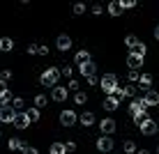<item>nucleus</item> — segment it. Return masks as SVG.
<instances>
[{"mask_svg":"<svg viewBox=\"0 0 159 154\" xmlns=\"http://www.w3.org/2000/svg\"><path fill=\"white\" fill-rule=\"evenodd\" d=\"M39 81H42V85H44V87H56V85H58V81H60V69H56V67L44 69V71H42V76H39Z\"/></svg>","mask_w":159,"mask_h":154,"instance_id":"f257e3e1","label":"nucleus"},{"mask_svg":"<svg viewBox=\"0 0 159 154\" xmlns=\"http://www.w3.org/2000/svg\"><path fill=\"white\" fill-rule=\"evenodd\" d=\"M99 85H102V90L106 92L108 97L113 95V92L118 90V78H116V74H106V76H102V81H99Z\"/></svg>","mask_w":159,"mask_h":154,"instance_id":"f03ea898","label":"nucleus"},{"mask_svg":"<svg viewBox=\"0 0 159 154\" xmlns=\"http://www.w3.org/2000/svg\"><path fill=\"white\" fill-rule=\"evenodd\" d=\"M141 99H143L145 106H157V103H159V92L150 87V90H145V92H143V97H141Z\"/></svg>","mask_w":159,"mask_h":154,"instance_id":"7ed1b4c3","label":"nucleus"},{"mask_svg":"<svg viewBox=\"0 0 159 154\" xmlns=\"http://www.w3.org/2000/svg\"><path fill=\"white\" fill-rule=\"evenodd\" d=\"M139 129H141V131H143V134H145V136H155V134H157V131H159V124L155 122V120H150V117H148V120H145V122H143V124H141V126H139Z\"/></svg>","mask_w":159,"mask_h":154,"instance_id":"20e7f679","label":"nucleus"},{"mask_svg":"<svg viewBox=\"0 0 159 154\" xmlns=\"http://www.w3.org/2000/svg\"><path fill=\"white\" fill-rule=\"evenodd\" d=\"M76 122H79V117H76L74 111H62V113H60V124H62V126H72Z\"/></svg>","mask_w":159,"mask_h":154,"instance_id":"39448f33","label":"nucleus"},{"mask_svg":"<svg viewBox=\"0 0 159 154\" xmlns=\"http://www.w3.org/2000/svg\"><path fill=\"white\" fill-rule=\"evenodd\" d=\"M14 117H16V113H14V108H12V106H2V108H0V122L12 124V122H14Z\"/></svg>","mask_w":159,"mask_h":154,"instance_id":"423d86ee","label":"nucleus"},{"mask_svg":"<svg viewBox=\"0 0 159 154\" xmlns=\"http://www.w3.org/2000/svg\"><path fill=\"white\" fill-rule=\"evenodd\" d=\"M99 129H102V136H111L113 131H116V120L104 117L102 122H99Z\"/></svg>","mask_w":159,"mask_h":154,"instance_id":"0eeeda50","label":"nucleus"},{"mask_svg":"<svg viewBox=\"0 0 159 154\" xmlns=\"http://www.w3.org/2000/svg\"><path fill=\"white\" fill-rule=\"evenodd\" d=\"M127 64H129V71H136L143 67V55H136V53H129L127 55Z\"/></svg>","mask_w":159,"mask_h":154,"instance_id":"6e6552de","label":"nucleus"},{"mask_svg":"<svg viewBox=\"0 0 159 154\" xmlns=\"http://www.w3.org/2000/svg\"><path fill=\"white\" fill-rule=\"evenodd\" d=\"M56 46H58V51H69V48H72V37L69 35H60L56 39Z\"/></svg>","mask_w":159,"mask_h":154,"instance_id":"1a4fd4ad","label":"nucleus"},{"mask_svg":"<svg viewBox=\"0 0 159 154\" xmlns=\"http://www.w3.org/2000/svg\"><path fill=\"white\" fill-rule=\"evenodd\" d=\"M97 150H99V152H111V150H113L111 136H102V138L97 140Z\"/></svg>","mask_w":159,"mask_h":154,"instance_id":"9d476101","label":"nucleus"},{"mask_svg":"<svg viewBox=\"0 0 159 154\" xmlns=\"http://www.w3.org/2000/svg\"><path fill=\"white\" fill-rule=\"evenodd\" d=\"M28 124H32L28 120V115L25 113H16V117H14V126L16 129H28Z\"/></svg>","mask_w":159,"mask_h":154,"instance_id":"9b49d317","label":"nucleus"},{"mask_svg":"<svg viewBox=\"0 0 159 154\" xmlns=\"http://www.w3.org/2000/svg\"><path fill=\"white\" fill-rule=\"evenodd\" d=\"M67 87H60V85H56L53 87V92H51V99L53 101H65V99H67Z\"/></svg>","mask_w":159,"mask_h":154,"instance_id":"f8f14e48","label":"nucleus"},{"mask_svg":"<svg viewBox=\"0 0 159 154\" xmlns=\"http://www.w3.org/2000/svg\"><path fill=\"white\" fill-rule=\"evenodd\" d=\"M79 71H81V74L85 76V78H88V76H95V74H97V64H95V62L90 60V62L81 64V67H79Z\"/></svg>","mask_w":159,"mask_h":154,"instance_id":"ddd939ff","label":"nucleus"},{"mask_svg":"<svg viewBox=\"0 0 159 154\" xmlns=\"http://www.w3.org/2000/svg\"><path fill=\"white\" fill-rule=\"evenodd\" d=\"M145 103H143V99H134V101H131L129 103V111H131V115H134V113H141V111H145Z\"/></svg>","mask_w":159,"mask_h":154,"instance_id":"4468645a","label":"nucleus"},{"mask_svg":"<svg viewBox=\"0 0 159 154\" xmlns=\"http://www.w3.org/2000/svg\"><path fill=\"white\" fill-rule=\"evenodd\" d=\"M118 106H120V101L116 97H106V99H104V111H116Z\"/></svg>","mask_w":159,"mask_h":154,"instance_id":"2eb2a0df","label":"nucleus"},{"mask_svg":"<svg viewBox=\"0 0 159 154\" xmlns=\"http://www.w3.org/2000/svg\"><path fill=\"white\" fill-rule=\"evenodd\" d=\"M81 124H83V126H92V124H95V115H92L90 111H85V113H81Z\"/></svg>","mask_w":159,"mask_h":154,"instance_id":"dca6fc26","label":"nucleus"},{"mask_svg":"<svg viewBox=\"0 0 159 154\" xmlns=\"http://www.w3.org/2000/svg\"><path fill=\"white\" fill-rule=\"evenodd\" d=\"M122 12H125V9H122V5H120L118 0H116V2H111V5H108V14H111V16H120Z\"/></svg>","mask_w":159,"mask_h":154,"instance_id":"f3484780","label":"nucleus"},{"mask_svg":"<svg viewBox=\"0 0 159 154\" xmlns=\"http://www.w3.org/2000/svg\"><path fill=\"white\" fill-rule=\"evenodd\" d=\"M12 92H9V90H5V92H0V108H2V106H9V103H12Z\"/></svg>","mask_w":159,"mask_h":154,"instance_id":"a211bd4d","label":"nucleus"},{"mask_svg":"<svg viewBox=\"0 0 159 154\" xmlns=\"http://www.w3.org/2000/svg\"><path fill=\"white\" fill-rule=\"evenodd\" d=\"M76 62H79V67L85 64V62H90V51H79L76 53Z\"/></svg>","mask_w":159,"mask_h":154,"instance_id":"6ab92c4d","label":"nucleus"},{"mask_svg":"<svg viewBox=\"0 0 159 154\" xmlns=\"http://www.w3.org/2000/svg\"><path fill=\"white\" fill-rule=\"evenodd\" d=\"M7 147H9V150H12V152H14V150H23L25 145H23V140H21V138H9Z\"/></svg>","mask_w":159,"mask_h":154,"instance_id":"aec40b11","label":"nucleus"},{"mask_svg":"<svg viewBox=\"0 0 159 154\" xmlns=\"http://www.w3.org/2000/svg\"><path fill=\"white\" fill-rule=\"evenodd\" d=\"M9 106L14 108V113H21V111H23V106H25V101H23L21 97H16V99H12V103H9Z\"/></svg>","mask_w":159,"mask_h":154,"instance_id":"412c9836","label":"nucleus"},{"mask_svg":"<svg viewBox=\"0 0 159 154\" xmlns=\"http://www.w3.org/2000/svg\"><path fill=\"white\" fill-rule=\"evenodd\" d=\"M139 83H141V87H143V90H150V85H152V76L150 74H143L139 78Z\"/></svg>","mask_w":159,"mask_h":154,"instance_id":"4be33fe9","label":"nucleus"},{"mask_svg":"<svg viewBox=\"0 0 159 154\" xmlns=\"http://www.w3.org/2000/svg\"><path fill=\"white\" fill-rule=\"evenodd\" d=\"M65 152H67L65 143H51V154H65Z\"/></svg>","mask_w":159,"mask_h":154,"instance_id":"5701e85b","label":"nucleus"},{"mask_svg":"<svg viewBox=\"0 0 159 154\" xmlns=\"http://www.w3.org/2000/svg\"><path fill=\"white\" fill-rule=\"evenodd\" d=\"M139 42H141V39H139V37H136V35H127V39H125V46L134 51V46H136V44H139Z\"/></svg>","mask_w":159,"mask_h":154,"instance_id":"b1692460","label":"nucleus"},{"mask_svg":"<svg viewBox=\"0 0 159 154\" xmlns=\"http://www.w3.org/2000/svg\"><path fill=\"white\" fill-rule=\"evenodd\" d=\"M46 103H48V99L44 97V95H37V97H35V108H37V111H39V108H44Z\"/></svg>","mask_w":159,"mask_h":154,"instance_id":"393cba45","label":"nucleus"},{"mask_svg":"<svg viewBox=\"0 0 159 154\" xmlns=\"http://www.w3.org/2000/svg\"><path fill=\"white\" fill-rule=\"evenodd\" d=\"M14 42L9 39V37H5V39H0V51H12Z\"/></svg>","mask_w":159,"mask_h":154,"instance_id":"a878e982","label":"nucleus"},{"mask_svg":"<svg viewBox=\"0 0 159 154\" xmlns=\"http://www.w3.org/2000/svg\"><path fill=\"white\" fill-rule=\"evenodd\" d=\"M25 115H28L30 122H37V120H39V111H37V108H28V111H25Z\"/></svg>","mask_w":159,"mask_h":154,"instance_id":"bb28decb","label":"nucleus"},{"mask_svg":"<svg viewBox=\"0 0 159 154\" xmlns=\"http://www.w3.org/2000/svg\"><path fill=\"white\" fill-rule=\"evenodd\" d=\"M145 51H148L145 44H143V42H139V44L134 46V51H131V53H136V55H143V58H145Z\"/></svg>","mask_w":159,"mask_h":154,"instance_id":"cd10ccee","label":"nucleus"},{"mask_svg":"<svg viewBox=\"0 0 159 154\" xmlns=\"http://www.w3.org/2000/svg\"><path fill=\"white\" fill-rule=\"evenodd\" d=\"M145 120H148V115H145V111H141V113H134V122H136V124H139V126H141V124H143V122H145Z\"/></svg>","mask_w":159,"mask_h":154,"instance_id":"c85d7f7f","label":"nucleus"},{"mask_svg":"<svg viewBox=\"0 0 159 154\" xmlns=\"http://www.w3.org/2000/svg\"><path fill=\"white\" fill-rule=\"evenodd\" d=\"M122 95H125V97H134V95H136V87L131 85V83L125 85V87H122Z\"/></svg>","mask_w":159,"mask_h":154,"instance_id":"c756f323","label":"nucleus"},{"mask_svg":"<svg viewBox=\"0 0 159 154\" xmlns=\"http://www.w3.org/2000/svg\"><path fill=\"white\" fill-rule=\"evenodd\" d=\"M125 152H127V154H136V143L127 140V143H125Z\"/></svg>","mask_w":159,"mask_h":154,"instance_id":"7c9ffc66","label":"nucleus"},{"mask_svg":"<svg viewBox=\"0 0 159 154\" xmlns=\"http://www.w3.org/2000/svg\"><path fill=\"white\" fill-rule=\"evenodd\" d=\"M74 101H76V103H85V101H88L85 92H81V90H79V92H76V95H74Z\"/></svg>","mask_w":159,"mask_h":154,"instance_id":"2f4dec72","label":"nucleus"},{"mask_svg":"<svg viewBox=\"0 0 159 154\" xmlns=\"http://www.w3.org/2000/svg\"><path fill=\"white\" fill-rule=\"evenodd\" d=\"M72 74H74V69L69 67V64H67V67H62V69H60V76H67L69 81H72Z\"/></svg>","mask_w":159,"mask_h":154,"instance_id":"473e14b6","label":"nucleus"},{"mask_svg":"<svg viewBox=\"0 0 159 154\" xmlns=\"http://www.w3.org/2000/svg\"><path fill=\"white\" fill-rule=\"evenodd\" d=\"M122 9H131V7H136V0H122Z\"/></svg>","mask_w":159,"mask_h":154,"instance_id":"72a5a7b5","label":"nucleus"},{"mask_svg":"<svg viewBox=\"0 0 159 154\" xmlns=\"http://www.w3.org/2000/svg\"><path fill=\"white\" fill-rule=\"evenodd\" d=\"M9 78H12V71H9V69H2V71H0V81H9Z\"/></svg>","mask_w":159,"mask_h":154,"instance_id":"f704fd0d","label":"nucleus"},{"mask_svg":"<svg viewBox=\"0 0 159 154\" xmlns=\"http://www.w3.org/2000/svg\"><path fill=\"white\" fill-rule=\"evenodd\" d=\"M83 12H85V5L83 2H76L74 5V14H83Z\"/></svg>","mask_w":159,"mask_h":154,"instance_id":"c9c22d12","label":"nucleus"},{"mask_svg":"<svg viewBox=\"0 0 159 154\" xmlns=\"http://www.w3.org/2000/svg\"><path fill=\"white\" fill-rule=\"evenodd\" d=\"M139 78H141V74H139V71H129V81H131V83H136Z\"/></svg>","mask_w":159,"mask_h":154,"instance_id":"e433bc0d","label":"nucleus"},{"mask_svg":"<svg viewBox=\"0 0 159 154\" xmlns=\"http://www.w3.org/2000/svg\"><path fill=\"white\" fill-rule=\"evenodd\" d=\"M37 55H48V46H37Z\"/></svg>","mask_w":159,"mask_h":154,"instance_id":"4c0bfd02","label":"nucleus"},{"mask_svg":"<svg viewBox=\"0 0 159 154\" xmlns=\"http://www.w3.org/2000/svg\"><path fill=\"white\" fill-rule=\"evenodd\" d=\"M21 152H23V154H39V152L35 150V147H28V145H25V147H23Z\"/></svg>","mask_w":159,"mask_h":154,"instance_id":"58836bf2","label":"nucleus"},{"mask_svg":"<svg viewBox=\"0 0 159 154\" xmlns=\"http://www.w3.org/2000/svg\"><path fill=\"white\" fill-rule=\"evenodd\" d=\"M104 12V7H102V5H95V7H92V14H95V16H99Z\"/></svg>","mask_w":159,"mask_h":154,"instance_id":"ea45409f","label":"nucleus"},{"mask_svg":"<svg viewBox=\"0 0 159 154\" xmlns=\"http://www.w3.org/2000/svg\"><path fill=\"white\" fill-rule=\"evenodd\" d=\"M88 83H90V85H97V83H99V78H97V74H95V76H88Z\"/></svg>","mask_w":159,"mask_h":154,"instance_id":"a19ab883","label":"nucleus"},{"mask_svg":"<svg viewBox=\"0 0 159 154\" xmlns=\"http://www.w3.org/2000/svg\"><path fill=\"white\" fill-rule=\"evenodd\" d=\"M69 90H76V92H79V81H69Z\"/></svg>","mask_w":159,"mask_h":154,"instance_id":"79ce46f5","label":"nucleus"},{"mask_svg":"<svg viewBox=\"0 0 159 154\" xmlns=\"http://www.w3.org/2000/svg\"><path fill=\"white\" fill-rule=\"evenodd\" d=\"M65 147H67L69 152H74V150H76V143H72V140H69V143H65Z\"/></svg>","mask_w":159,"mask_h":154,"instance_id":"37998d69","label":"nucleus"},{"mask_svg":"<svg viewBox=\"0 0 159 154\" xmlns=\"http://www.w3.org/2000/svg\"><path fill=\"white\" fill-rule=\"evenodd\" d=\"M28 53H30V55H32V53H37V46H35V44H30V46H28Z\"/></svg>","mask_w":159,"mask_h":154,"instance_id":"c03bdc74","label":"nucleus"},{"mask_svg":"<svg viewBox=\"0 0 159 154\" xmlns=\"http://www.w3.org/2000/svg\"><path fill=\"white\" fill-rule=\"evenodd\" d=\"M155 39L159 42V25H157V28H155Z\"/></svg>","mask_w":159,"mask_h":154,"instance_id":"a18cd8bd","label":"nucleus"},{"mask_svg":"<svg viewBox=\"0 0 159 154\" xmlns=\"http://www.w3.org/2000/svg\"><path fill=\"white\" fill-rule=\"evenodd\" d=\"M7 87H5V81H0V92H5Z\"/></svg>","mask_w":159,"mask_h":154,"instance_id":"49530a36","label":"nucleus"},{"mask_svg":"<svg viewBox=\"0 0 159 154\" xmlns=\"http://www.w3.org/2000/svg\"><path fill=\"white\" fill-rule=\"evenodd\" d=\"M136 154H150L148 150H136Z\"/></svg>","mask_w":159,"mask_h":154,"instance_id":"de8ad7c7","label":"nucleus"},{"mask_svg":"<svg viewBox=\"0 0 159 154\" xmlns=\"http://www.w3.org/2000/svg\"><path fill=\"white\" fill-rule=\"evenodd\" d=\"M157 154H159V147H157Z\"/></svg>","mask_w":159,"mask_h":154,"instance_id":"09e8293b","label":"nucleus"},{"mask_svg":"<svg viewBox=\"0 0 159 154\" xmlns=\"http://www.w3.org/2000/svg\"><path fill=\"white\" fill-rule=\"evenodd\" d=\"M0 136H2V134H0Z\"/></svg>","mask_w":159,"mask_h":154,"instance_id":"8fccbe9b","label":"nucleus"}]
</instances>
